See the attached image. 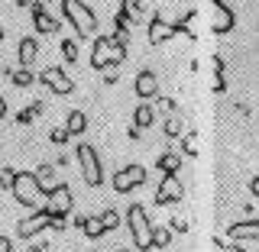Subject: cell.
<instances>
[{"label":"cell","instance_id":"obj_1","mask_svg":"<svg viewBox=\"0 0 259 252\" xmlns=\"http://www.w3.org/2000/svg\"><path fill=\"white\" fill-rule=\"evenodd\" d=\"M126 226H130V236H133L136 252H146L156 246V226L149 223V214H146L143 204H130L126 210Z\"/></svg>","mask_w":259,"mask_h":252},{"label":"cell","instance_id":"obj_2","mask_svg":"<svg viewBox=\"0 0 259 252\" xmlns=\"http://www.w3.org/2000/svg\"><path fill=\"white\" fill-rule=\"evenodd\" d=\"M62 16L71 23V29L78 32V39L97 36V16L84 0H62Z\"/></svg>","mask_w":259,"mask_h":252},{"label":"cell","instance_id":"obj_3","mask_svg":"<svg viewBox=\"0 0 259 252\" xmlns=\"http://www.w3.org/2000/svg\"><path fill=\"white\" fill-rule=\"evenodd\" d=\"M13 197H16V204H23L26 210H46V197H49V194L39 188V181H36L32 172H16Z\"/></svg>","mask_w":259,"mask_h":252},{"label":"cell","instance_id":"obj_4","mask_svg":"<svg viewBox=\"0 0 259 252\" xmlns=\"http://www.w3.org/2000/svg\"><path fill=\"white\" fill-rule=\"evenodd\" d=\"M126 59V45H120L113 36H97L94 39V48H91V65L97 71H107V68H117L120 62Z\"/></svg>","mask_w":259,"mask_h":252},{"label":"cell","instance_id":"obj_5","mask_svg":"<svg viewBox=\"0 0 259 252\" xmlns=\"http://www.w3.org/2000/svg\"><path fill=\"white\" fill-rule=\"evenodd\" d=\"M75 159H78V172H81V178H84L88 188H101V184H104V165H101V156H97L94 145L81 142L78 152H75Z\"/></svg>","mask_w":259,"mask_h":252},{"label":"cell","instance_id":"obj_6","mask_svg":"<svg viewBox=\"0 0 259 252\" xmlns=\"http://www.w3.org/2000/svg\"><path fill=\"white\" fill-rule=\"evenodd\" d=\"M71 204H75V194H71L68 184H59L55 191H49L46 210H49V217H52V223L55 220H65V217L71 214Z\"/></svg>","mask_w":259,"mask_h":252},{"label":"cell","instance_id":"obj_7","mask_svg":"<svg viewBox=\"0 0 259 252\" xmlns=\"http://www.w3.org/2000/svg\"><path fill=\"white\" fill-rule=\"evenodd\" d=\"M146 168L143 165H123L117 175H113V191H120V194H130V191H136L140 184H146Z\"/></svg>","mask_w":259,"mask_h":252},{"label":"cell","instance_id":"obj_8","mask_svg":"<svg viewBox=\"0 0 259 252\" xmlns=\"http://www.w3.org/2000/svg\"><path fill=\"white\" fill-rule=\"evenodd\" d=\"M233 26H237L233 7H227L224 0H210V29H214L217 36H227V32H233Z\"/></svg>","mask_w":259,"mask_h":252},{"label":"cell","instance_id":"obj_9","mask_svg":"<svg viewBox=\"0 0 259 252\" xmlns=\"http://www.w3.org/2000/svg\"><path fill=\"white\" fill-rule=\"evenodd\" d=\"M185 197V184L178 175H162L159 188H156V204L159 207H168V204H178Z\"/></svg>","mask_w":259,"mask_h":252},{"label":"cell","instance_id":"obj_10","mask_svg":"<svg viewBox=\"0 0 259 252\" xmlns=\"http://www.w3.org/2000/svg\"><path fill=\"white\" fill-rule=\"evenodd\" d=\"M39 81H42V84H46L52 94H59V97H68L71 91H75V81L65 75L62 68H55V65H49L42 75H39Z\"/></svg>","mask_w":259,"mask_h":252},{"label":"cell","instance_id":"obj_11","mask_svg":"<svg viewBox=\"0 0 259 252\" xmlns=\"http://www.w3.org/2000/svg\"><path fill=\"white\" fill-rule=\"evenodd\" d=\"M46 226H52L49 210H36L32 217H23V220L16 223V236H20V239H29V236H36V233H42Z\"/></svg>","mask_w":259,"mask_h":252},{"label":"cell","instance_id":"obj_12","mask_svg":"<svg viewBox=\"0 0 259 252\" xmlns=\"http://www.w3.org/2000/svg\"><path fill=\"white\" fill-rule=\"evenodd\" d=\"M178 32H182V26H178V23H168V20H162V16H152L146 36H149L152 45H162V42H168L172 36H178Z\"/></svg>","mask_w":259,"mask_h":252},{"label":"cell","instance_id":"obj_13","mask_svg":"<svg viewBox=\"0 0 259 252\" xmlns=\"http://www.w3.org/2000/svg\"><path fill=\"white\" fill-rule=\"evenodd\" d=\"M29 10H32V23H36V32H42V36H52V32H59L62 23L55 20V16L49 13L42 4H32Z\"/></svg>","mask_w":259,"mask_h":252},{"label":"cell","instance_id":"obj_14","mask_svg":"<svg viewBox=\"0 0 259 252\" xmlns=\"http://www.w3.org/2000/svg\"><path fill=\"white\" fill-rule=\"evenodd\" d=\"M133 91H136V97H143V100H149V97H156V94H159V81H156V71L143 68L140 75H136V81H133Z\"/></svg>","mask_w":259,"mask_h":252},{"label":"cell","instance_id":"obj_15","mask_svg":"<svg viewBox=\"0 0 259 252\" xmlns=\"http://www.w3.org/2000/svg\"><path fill=\"white\" fill-rule=\"evenodd\" d=\"M227 239H230V242L256 239V242H259V220H243V223H230V226H227Z\"/></svg>","mask_w":259,"mask_h":252},{"label":"cell","instance_id":"obj_16","mask_svg":"<svg viewBox=\"0 0 259 252\" xmlns=\"http://www.w3.org/2000/svg\"><path fill=\"white\" fill-rule=\"evenodd\" d=\"M16 55H20V65L23 68H29L32 62H36V55H39V42L32 36H23L20 39V48H16Z\"/></svg>","mask_w":259,"mask_h":252},{"label":"cell","instance_id":"obj_17","mask_svg":"<svg viewBox=\"0 0 259 252\" xmlns=\"http://www.w3.org/2000/svg\"><path fill=\"white\" fill-rule=\"evenodd\" d=\"M32 175H36L39 188H42L46 194L59 188V178H55V165H49V162H46V165H39V168H36V172H32Z\"/></svg>","mask_w":259,"mask_h":252},{"label":"cell","instance_id":"obj_18","mask_svg":"<svg viewBox=\"0 0 259 252\" xmlns=\"http://www.w3.org/2000/svg\"><path fill=\"white\" fill-rule=\"evenodd\" d=\"M156 168L162 175H178V168H182V156L178 152H162L156 159Z\"/></svg>","mask_w":259,"mask_h":252},{"label":"cell","instance_id":"obj_19","mask_svg":"<svg viewBox=\"0 0 259 252\" xmlns=\"http://www.w3.org/2000/svg\"><path fill=\"white\" fill-rule=\"evenodd\" d=\"M152 123H156V110L149 107V104H140L133 113V126H140V129H149Z\"/></svg>","mask_w":259,"mask_h":252},{"label":"cell","instance_id":"obj_20","mask_svg":"<svg viewBox=\"0 0 259 252\" xmlns=\"http://www.w3.org/2000/svg\"><path fill=\"white\" fill-rule=\"evenodd\" d=\"M210 68H214V87H210V91L214 94H224L227 91V78H224V59H210Z\"/></svg>","mask_w":259,"mask_h":252},{"label":"cell","instance_id":"obj_21","mask_svg":"<svg viewBox=\"0 0 259 252\" xmlns=\"http://www.w3.org/2000/svg\"><path fill=\"white\" fill-rule=\"evenodd\" d=\"M65 126H68L71 136H81V133L88 129V117H84L81 110H71V113H68V123H65Z\"/></svg>","mask_w":259,"mask_h":252},{"label":"cell","instance_id":"obj_22","mask_svg":"<svg viewBox=\"0 0 259 252\" xmlns=\"http://www.w3.org/2000/svg\"><path fill=\"white\" fill-rule=\"evenodd\" d=\"M81 230H84V236H88V239H101L104 233H107V230H104V220H101V217H88Z\"/></svg>","mask_w":259,"mask_h":252},{"label":"cell","instance_id":"obj_23","mask_svg":"<svg viewBox=\"0 0 259 252\" xmlns=\"http://www.w3.org/2000/svg\"><path fill=\"white\" fill-rule=\"evenodd\" d=\"M13 181H16V168L4 165L0 168V191H13Z\"/></svg>","mask_w":259,"mask_h":252},{"label":"cell","instance_id":"obj_24","mask_svg":"<svg viewBox=\"0 0 259 252\" xmlns=\"http://www.w3.org/2000/svg\"><path fill=\"white\" fill-rule=\"evenodd\" d=\"M62 55H65V62H71V65L78 62V42L75 39H62Z\"/></svg>","mask_w":259,"mask_h":252},{"label":"cell","instance_id":"obj_25","mask_svg":"<svg viewBox=\"0 0 259 252\" xmlns=\"http://www.w3.org/2000/svg\"><path fill=\"white\" fill-rule=\"evenodd\" d=\"M101 220H104V230L110 233V230H117V226H120V214H117V210H110V207H107V210L101 214Z\"/></svg>","mask_w":259,"mask_h":252},{"label":"cell","instance_id":"obj_26","mask_svg":"<svg viewBox=\"0 0 259 252\" xmlns=\"http://www.w3.org/2000/svg\"><path fill=\"white\" fill-rule=\"evenodd\" d=\"M10 78H13V84H16V87H29V84H32V71H29V68H23V71H13Z\"/></svg>","mask_w":259,"mask_h":252},{"label":"cell","instance_id":"obj_27","mask_svg":"<svg viewBox=\"0 0 259 252\" xmlns=\"http://www.w3.org/2000/svg\"><path fill=\"white\" fill-rule=\"evenodd\" d=\"M210 246H214V252H246V249H240L237 242H227V239H214Z\"/></svg>","mask_w":259,"mask_h":252},{"label":"cell","instance_id":"obj_28","mask_svg":"<svg viewBox=\"0 0 259 252\" xmlns=\"http://www.w3.org/2000/svg\"><path fill=\"white\" fill-rule=\"evenodd\" d=\"M168 239H172V230H168V226H156V246H159V249H165V246H168Z\"/></svg>","mask_w":259,"mask_h":252},{"label":"cell","instance_id":"obj_29","mask_svg":"<svg viewBox=\"0 0 259 252\" xmlns=\"http://www.w3.org/2000/svg\"><path fill=\"white\" fill-rule=\"evenodd\" d=\"M49 139H52V142H59V145H62V142H68V139H71L68 126H55V129H52V136H49Z\"/></svg>","mask_w":259,"mask_h":252},{"label":"cell","instance_id":"obj_30","mask_svg":"<svg viewBox=\"0 0 259 252\" xmlns=\"http://www.w3.org/2000/svg\"><path fill=\"white\" fill-rule=\"evenodd\" d=\"M182 133V120L172 117V120H165V136H178Z\"/></svg>","mask_w":259,"mask_h":252},{"label":"cell","instance_id":"obj_31","mask_svg":"<svg viewBox=\"0 0 259 252\" xmlns=\"http://www.w3.org/2000/svg\"><path fill=\"white\" fill-rule=\"evenodd\" d=\"M13 249V242H10V236H0V252H10Z\"/></svg>","mask_w":259,"mask_h":252},{"label":"cell","instance_id":"obj_32","mask_svg":"<svg viewBox=\"0 0 259 252\" xmlns=\"http://www.w3.org/2000/svg\"><path fill=\"white\" fill-rule=\"evenodd\" d=\"M249 191H253V197H256V200H259V175H256V178H253V181H249Z\"/></svg>","mask_w":259,"mask_h":252},{"label":"cell","instance_id":"obj_33","mask_svg":"<svg viewBox=\"0 0 259 252\" xmlns=\"http://www.w3.org/2000/svg\"><path fill=\"white\" fill-rule=\"evenodd\" d=\"M168 226H172V230H175V233H185V230H188V226H185L182 220H172V223H168Z\"/></svg>","mask_w":259,"mask_h":252},{"label":"cell","instance_id":"obj_34","mask_svg":"<svg viewBox=\"0 0 259 252\" xmlns=\"http://www.w3.org/2000/svg\"><path fill=\"white\" fill-rule=\"evenodd\" d=\"M23 252H46V246H26Z\"/></svg>","mask_w":259,"mask_h":252},{"label":"cell","instance_id":"obj_35","mask_svg":"<svg viewBox=\"0 0 259 252\" xmlns=\"http://www.w3.org/2000/svg\"><path fill=\"white\" fill-rule=\"evenodd\" d=\"M4 113H7V100L0 97V120H4Z\"/></svg>","mask_w":259,"mask_h":252},{"label":"cell","instance_id":"obj_36","mask_svg":"<svg viewBox=\"0 0 259 252\" xmlns=\"http://www.w3.org/2000/svg\"><path fill=\"white\" fill-rule=\"evenodd\" d=\"M16 7H32V0H16Z\"/></svg>","mask_w":259,"mask_h":252},{"label":"cell","instance_id":"obj_37","mask_svg":"<svg viewBox=\"0 0 259 252\" xmlns=\"http://www.w3.org/2000/svg\"><path fill=\"white\" fill-rule=\"evenodd\" d=\"M0 39H4V26H0Z\"/></svg>","mask_w":259,"mask_h":252},{"label":"cell","instance_id":"obj_38","mask_svg":"<svg viewBox=\"0 0 259 252\" xmlns=\"http://www.w3.org/2000/svg\"><path fill=\"white\" fill-rule=\"evenodd\" d=\"M117 252H130V249H117Z\"/></svg>","mask_w":259,"mask_h":252},{"label":"cell","instance_id":"obj_39","mask_svg":"<svg viewBox=\"0 0 259 252\" xmlns=\"http://www.w3.org/2000/svg\"><path fill=\"white\" fill-rule=\"evenodd\" d=\"M91 252H94V249H91Z\"/></svg>","mask_w":259,"mask_h":252}]
</instances>
